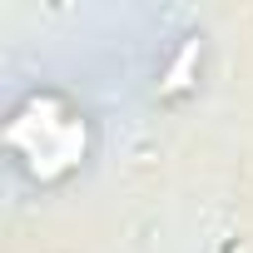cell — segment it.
I'll return each instance as SVG.
<instances>
[{"label":"cell","mask_w":253,"mask_h":253,"mask_svg":"<svg viewBox=\"0 0 253 253\" xmlns=\"http://www.w3.org/2000/svg\"><path fill=\"white\" fill-rule=\"evenodd\" d=\"M194 60H199V40H189V45L179 50V60H174V70H169V80H164V89H169V94L189 84V75H194Z\"/></svg>","instance_id":"cell-1"}]
</instances>
